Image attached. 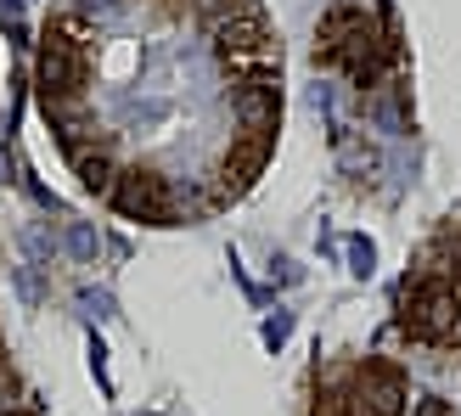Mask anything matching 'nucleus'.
<instances>
[{
  "label": "nucleus",
  "instance_id": "2eb2a0df",
  "mask_svg": "<svg viewBox=\"0 0 461 416\" xmlns=\"http://www.w3.org/2000/svg\"><path fill=\"white\" fill-rule=\"evenodd\" d=\"M287 332H293V315H287V310H276V315L265 321V343H270V349H282Z\"/></svg>",
  "mask_w": 461,
  "mask_h": 416
},
{
  "label": "nucleus",
  "instance_id": "7ed1b4c3",
  "mask_svg": "<svg viewBox=\"0 0 461 416\" xmlns=\"http://www.w3.org/2000/svg\"><path fill=\"white\" fill-rule=\"evenodd\" d=\"M113 208H119L124 220H152V225L175 220L169 180L152 175V169H119V180H113Z\"/></svg>",
  "mask_w": 461,
  "mask_h": 416
},
{
  "label": "nucleus",
  "instance_id": "dca6fc26",
  "mask_svg": "<svg viewBox=\"0 0 461 416\" xmlns=\"http://www.w3.org/2000/svg\"><path fill=\"white\" fill-rule=\"evenodd\" d=\"M411 416H450V405L445 400H417V411H411Z\"/></svg>",
  "mask_w": 461,
  "mask_h": 416
},
{
  "label": "nucleus",
  "instance_id": "9b49d317",
  "mask_svg": "<svg viewBox=\"0 0 461 416\" xmlns=\"http://www.w3.org/2000/svg\"><path fill=\"white\" fill-rule=\"evenodd\" d=\"M338 158H343V169H349V175H377L383 169V152L366 147V141H355L349 130H338Z\"/></svg>",
  "mask_w": 461,
  "mask_h": 416
},
{
  "label": "nucleus",
  "instance_id": "f3484780",
  "mask_svg": "<svg viewBox=\"0 0 461 416\" xmlns=\"http://www.w3.org/2000/svg\"><path fill=\"white\" fill-rule=\"evenodd\" d=\"M197 6H203V12H237L242 0H197Z\"/></svg>",
  "mask_w": 461,
  "mask_h": 416
},
{
  "label": "nucleus",
  "instance_id": "f257e3e1",
  "mask_svg": "<svg viewBox=\"0 0 461 416\" xmlns=\"http://www.w3.org/2000/svg\"><path fill=\"white\" fill-rule=\"evenodd\" d=\"M214 40H220V57H225L230 68H282V45L270 40L265 12L253 6V0H242L237 12L220 17Z\"/></svg>",
  "mask_w": 461,
  "mask_h": 416
},
{
  "label": "nucleus",
  "instance_id": "f8f14e48",
  "mask_svg": "<svg viewBox=\"0 0 461 416\" xmlns=\"http://www.w3.org/2000/svg\"><path fill=\"white\" fill-rule=\"evenodd\" d=\"M68 248H74L79 259H96V253H102V237H96L90 225H68Z\"/></svg>",
  "mask_w": 461,
  "mask_h": 416
},
{
  "label": "nucleus",
  "instance_id": "39448f33",
  "mask_svg": "<svg viewBox=\"0 0 461 416\" xmlns=\"http://www.w3.org/2000/svg\"><path fill=\"white\" fill-rule=\"evenodd\" d=\"M355 405L360 416H405V377L383 360H366L355 372Z\"/></svg>",
  "mask_w": 461,
  "mask_h": 416
},
{
  "label": "nucleus",
  "instance_id": "ddd939ff",
  "mask_svg": "<svg viewBox=\"0 0 461 416\" xmlns=\"http://www.w3.org/2000/svg\"><path fill=\"white\" fill-rule=\"evenodd\" d=\"M349 270L355 276H372L377 270V248L366 242V237H349Z\"/></svg>",
  "mask_w": 461,
  "mask_h": 416
},
{
  "label": "nucleus",
  "instance_id": "a211bd4d",
  "mask_svg": "<svg viewBox=\"0 0 461 416\" xmlns=\"http://www.w3.org/2000/svg\"><path fill=\"white\" fill-rule=\"evenodd\" d=\"M0 366H6V360H0Z\"/></svg>",
  "mask_w": 461,
  "mask_h": 416
},
{
  "label": "nucleus",
  "instance_id": "20e7f679",
  "mask_svg": "<svg viewBox=\"0 0 461 416\" xmlns=\"http://www.w3.org/2000/svg\"><path fill=\"white\" fill-rule=\"evenodd\" d=\"M34 85H40V96H45V102H68V96H79V90H85V57H79V45H68V40H45V45H40V57H34Z\"/></svg>",
  "mask_w": 461,
  "mask_h": 416
},
{
  "label": "nucleus",
  "instance_id": "6e6552de",
  "mask_svg": "<svg viewBox=\"0 0 461 416\" xmlns=\"http://www.w3.org/2000/svg\"><path fill=\"white\" fill-rule=\"evenodd\" d=\"M388 51H394V45H388L377 29H360L349 45H343V57H338V68L343 74H349L355 85H372L377 74H383V62H388Z\"/></svg>",
  "mask_w": 461,
  "mask_h": 416
},
{
  "label": "nucleus",
  "instance_id": "0eeeda50",
  "mask_svg": "<svg viewBox=\"0 0 461 416\" xmlns=\"http://www.w3.org/2000/svg\"><path fill=\"white\" fill-rule=\"evenodd\" d=\"M230 107H237V119H242L253 135H276V113H282V102H276V85H270V79H248V85H237Z\"/></svg>",
  "mask_w": 461,
  "mask_h": 416
},
{
  "label": "nucleus",
  "instance_id": "f03ea898",
  "mask_svg": "<svg viewBox=\"0 0 461 416\" xmlns=\"http://www.w3.org/2000/svg\"><path fill=\"white\" fill-rule=\"evenodd\" d=\"M400 321L417 338H445L456 327V287L439 276H405L400 287Z\"/></svg>",
  "mask_w": 461,
  "mask_h": 416
},
{
  "label": "nucleus",
  "instance_id": "423d86ee",
  "mask_svg": "<svg viewBox=\"0 0 461 416\" xmlns=\"http://www.w3.org/2000/svg\"><path fill=\"white\" fill-rule=\"evenodd\" d=\"M270 141H276V135H253L248 130L242 141L225 152V164H220V197H242L253 180H259V169L270 164Z\"/></svg>",
  "mask_w": 461,
  "mask_h": 416
},
{
  "label": "nucleus",
  "instance_id": "1a4fd4ad",
  "mask_svg": "<svg viewBox=\"0 0 461 416\" xmlns=\"http://www.w3.org/2000/svg\"><path fill=\"white\" fill-rule=\"evenodd\" d=\"M360 29H372V23H366V12H355V6H332L327 17H321V45H315V51L327 57V62H338L343 45H349Z\"/></svg>",
  "mask_w": 461,
  "mask_h": 416
},
{
  "label": "nucleus",
  "instance_id": "9d476101",
  "mask_svg": "<svg viewBox=\"0 0 461 416\" xmlns=\"http://www.w3.org/2000/svg\"><path fill=\"white\" fill-rule=\"evenodd\" d=\"M74 169H79V186H85V192H96V197H113V180H119V169H113V158H107L96 141L74 152Z\"/></svg>",
  "mask_w": 461,
  "mask_h": 416
},
{
  "label": "nucleus",
  "instance_id": "4468645a",
  "mask_svg": "<svg viewBox=\"0 0 461 416\" xmlns=\"http://www.w3.org/2000/svg\"><path fill=\"white\" fill-rule=\"evenodd\" d=\"M12 411H23V388H17V377L0 366V416H12Z\"/></svg>",
  "mask_w": 461,
  "mask_h": 416
}]
</instances>
